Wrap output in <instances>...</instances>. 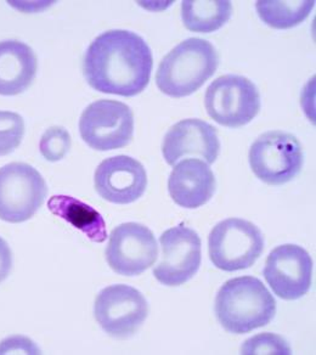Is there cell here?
<instances>
[{"label":"cell","mask_w":316,"mask_h":355,"mask_svg":"<svg viewBox=\"0 0 316 355\" xmlns=\"http://www.w3.org/2000/svg\"><path fill=\"white\" fill-rule=\"evenodd\" d=\"M152 67V51L132 31L101 33L91 42L83 59V73L91 88L127 98L143 93Z\"/></svg>","instance_id":"1"},{"label":"cell","mask_w":316,"mask_h":355,"mask_svg":"<svg viewBox=\"0 0 316 355\" xmlns=\"http://www.w3.org/2000/svg\"><path fill=\"white\" fill-rule=\"evenodd\" d=\"M214 311L224 330L243 335L270 324L276 301L257 277H235L220 287Z\"/></svg>","instance_id":"2"},{"label":"cell","mask_w":316,"mask_h":355,"mask_svg":"<svg viewBox=\"0 0 316 355\" xmlns=\"http://www.w3.org/2000/svg\"><path fill=\"white\" fill-rule=\"evenodd\" d=\"M219 55L214 45L188 38L164 56L156 72V84L164 94L185 98L193 94L216 73Z\"/></svg>","instance_id":"3"},{"label":"cell","mask_w":316,"mask_h":355,"mask_svg":"<svg viewBox=\"0 0 316 355\" xmlns=\"http://www.w3.org/2000/svg\"><path fill=\"white\" fill-rule=\"evenodd\" d=\"M264 251V236L257 225L241 218L218 223L208 236V254L224 272L248 269Z\"/></svg>","instance_id":"4"},{"label":"cell","mask_w":316,"mask_h":355,"mask_svg":"<svg viewBox=\"0 0 316 355\" xmlns=\"http://www.w3.org/2000/svg\"><path fill=\"white\" fill-rule=\"evenodd\" d=\"M248 158L254 175L274 187L292 182L304 163L299 140L282 130H272L258 137L249 148Z\"/></svg>","instance_id":"5"},{"label":"cell","mask_w":316,"mask_h":355,"mask_svg":"<svg viewBox=\"0 0 316 355\" xmlns=\"http://www.w3.org/2000/svg\"><path fill=\"white\" fill-rule=\"evenodd\" d=\"M204 106L211 119L227 128L252 122L262 106L261 93L252 80L236 74L216 79L207 88Z\"/></svg>","instance_id":"6"},{"label":"cell","mask_w":316,"mask_h":355,"mask_svg":"<svg viewBox=\"0 0 316 355\" xmlns=\"http://www.w3.org/2000/svg\"><path fill=\"white\" fill-rule=\"evenodd\" d=\"M48 193L44 178L27 163L0 168V219L24 223L35 216Z\"/></svg>","instance_id":"7"},{"label":"cell","mask_w":316,"mask_h":355,"mask_svg":"<svg viewBox=\"0 0 316 355\" xmlns=\"http://www.w3.org/2000/svg\"><path fill=\"white\" fill-rule=\"evenodd\" d=\"M79 133L83 141L96 151L125 148L133 140V111L117 100H98L80 116Z\"/></svg>","instance_id":"8"},{"label":"cell","mask_w":316,"mask_h":355,"mask_svg":"<svg viewBox=\"0 0 316 355\" xmlns=\"http://www.w3.org/2000/svg\"><path fill=\"white\" fill-rule=\"evenodd\" d=\"M148 315V303L141 292L129 285H111L99 292L95 320L107 335L125 340L138 332Z\"/></svg>","instance_id":"9"},{"label":"cell","mask_w":316,"mask_h":355,"mask_svg":"<svg viewBox=\"0 0 316 355\" xmlns=\"http://www.w3.org/2000/svg\"><path fill=\"white\" fill-rule=\"evenodd\" d=\"M161 259L153 277L166 286H180L191 280L202 261V242L198 232L182 223L159 237Z\"/></svg>","instance_id":"10"},{"label":"cell","mask_w":316,"mask_h":355,"mask_svg":"<svg viewBox=\"0 0 316 355\" xmlns=\"http://www.w3.org/2000/svg\"><path fill=\"white\" fill-rule=\"evenodd\" d=\"M158 245L153 232L139 223H123L109 234L106 261L114 272L138 277L156 263Z\"/></svg>","instance_id":"11"},{"label":"cell","mask_w":316,"mask_h":355,"mask_svg":"<svg viewBox=\"0 0 316 355\" xmlns=\"http://www.w3.org/2000/svg\"><path fill=\"white\" fill-rule=\"evenodd\" d=\"M263 275L277 297L296 301L310 290L313 259L303 247L281 245L269 253Z\"/></svg>","instance_id":"12"},{"label":"cell","mask_w":316,"mask_h":355,"mask_svg":"<svg viewBox=\"0 0 316 355\" xmlns=\"http://www.w3.org/2000/svg\"><path fill=\"white\" fill-rule=\"evenodd\" d=\"M95 190L100 198L116 205L138 201L148 188V173L135 158L125 155L106 158L96 168Z\"/></svg>","instance_id":"13"},{"label":"cell","mask_w":316,"mask_h":355,"mask_svg":"<svg viewBox=\"0 0 316 355\" xmlns=\"http://www.w3.org/2000/svg\"><path fill=\"white\" fill-rule=\"evenodd\" d=\"M220 153L217 129L202 119H183L170 127L162 144V153L169 166L179 159L198 156L203 162L213 164Z\"/></svg>","instance_id":"14"},{"label":"cell","mask_w":316,"mask_h":355,"mask_svg":"<svg viewBox=\"0 0 316 355\" xmlns=\"http://www.w3.org/2000/svg\"><path fill=\"white\" fill-rule=\"evenodd\" d=\"M216 177L209 164L195 158L175 164L169 175L170 198L178 206L188 209L206 205L216 193Z\"/></svg>","instance_id":"15"},{"label":"cell","mask_w":316,"mask_h":355,"mask_svg":"<svg viewBox=\"0 0 316 355\" xmlns=\"http://www.w3.org/2000/svg\"><path fill=\"white\" fill-rule=\"evenodd\" d=\"M38 61L30 45L20 40L0 42V95L14 96L30 88Z\"/></svg>","instance_id":"16"},{"label":"cell","mask_w":316,"mask_h":355,"mask_svg":"<svg viewBox=\"0 0 316 355\" xmlns=\"http://www.w3.org/2000/svg\"><path fill=\"white\" fill-rule=\"evenodd\" d=\"M48 208L54 216L62 218L91 241L101 243L107 239L104 218L89 205L72 196L59 195L50 198Z\"/></svg>","instance_id":"17"},{"label":"cell","mask_w":316,"mask_h":355,"mask_svg":"<svg viewBox=\"0 0 316 355\" xmlns=\"http://www.w3.org/2000/svg\"><path fill=\"white\" fill-rule=\"evenodd\" d=\"M232 4L224 0L198 1L184 0L182 3V19L184 26L191 32L211 33L220 30L230 20Z\"/></svg>","instance_id":"18"},{"label":"cell","mask_w":316,"mask_h":355,"mask_svg":"<svg viewBox=\"0 0 316 355\" xmlns=\"http://www.w3.org/2000/svg\"><path fill=\"white\" fill-rule=\"evenodd\" d=\"M315 1H272V0H259L256 3L259 19L265 25L276 30H288L308 19L314 9Z\"/></svg>","instance_id":"19"},{"label":"cell","mask_w":316,"mask_h":355,"mask_svg":"<svg viewBox=\"0 0 316 355\" xmlns=\"http://www.w3.org/2000/svg\"><path fill=\"white\" fill-rule=\"evenodd\" d=\"M25 135V121L16 112L0 111V156L14 153Z\"/></svg>","instance_id":"20"},{"label":"cell","mask_w":316,"mask_h":355,"mask_svg":"<svg viewBox=\"0 0 316 355\" xmlns=\"http://www.w3.org/2000/svg\"><path fill=\"white\" fill-rule=\"evenodd\" d=\"M69 148L71 135L64 127H51L42 135L40 153L49 162L61 161L69 153Z\"/></svg>","instance_id":"21"},{"label":"cell","mask_w":316,"mask_h":355,"mask_svg":"<svg viewBox=\"0 0 316 355\" xmlns=\"http://www.w3.org/2000/svg\"><path fill=\"white\" fill-rule=\"evenodd\" d=\"M241 354L290 355L292 349L288 342L275 334H259L246 340L241 347Z\"/></svg>","instance_id":"22"},{"label":"cell","mask_w":316,"mask_h":355,"mask_svg":"<svg viewBox=\"0 0 316 355\" xmlns=\"http://www.w3.org/2000/svg\"><path fill=\"white\" fill-rule=\"evenodd\" d=\"M40 354L32 340L25 337H11L0 343V354Z\"/></svg>","instance_id":"23"},{"label":"cell","mask_w":316,"mask_h":355,"mask_svg":"<svg viewBox=\"0 0 316 355\" xmlns=\"http://www.w3.org/2000/svg\"><path fill=\"white\" fill-rule=\"evenodd\" d=\"M12 268V253L10 246L4 239L0 237V282H4L10 275Z\"/></svg>","instance_id":"24"}]
</instances>
